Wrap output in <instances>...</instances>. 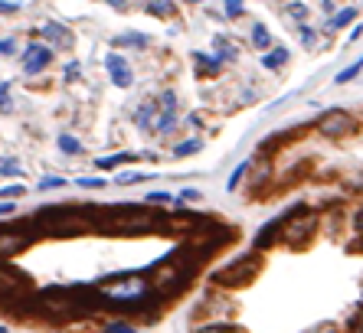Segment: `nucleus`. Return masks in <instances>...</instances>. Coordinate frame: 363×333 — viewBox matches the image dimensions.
Wrapping results in <instances>:
<instances>
[{
  "label": "nucleus",
  "mask_w": 363,
  "mask_h": 333,
  "mask_svg": "<svg viewBox=\"0 0 363 333\" xmlns=\"http://www.w3.org/2000/svg\"><path fill=\"white\" fill-rule=\"evenodd\" d=\"M95 294L102 304H112V307H124V311H144L147 304H161L164 297L154 294L147 278L144 275H121V278H112L105 281L102 287H95Z\"/></svg>",
  "instance_id": "1"
},
{
  "label": "nucleus",
  "mask_w": 363,
  "mask_h": 333,
  "mask_svg": "<svg viewBox=\"0 0 363 333\" xmlns=\"http://www.w3.org/2000/svg\"><path fill=\"white\" fill-rule=\"evenodd\" d=\"M193 268H197V258H193L187 248H177V252H171V255L161 258V261L151 268L147 285H151L154 294L171 297V294H177V291L187 287V281H190V275H193Z\"/></svg>",
  "instance_id": "2"
},
{
  "label": "nucleus",
  "mask_w": 363,
  "mask_h": 333,
  "mask_svg": "<svg viewBox=\"0 0 363 333\" xmlns=\"http://www.w3.org/2000/svg\"><path fill=\"white\" fill-rule=\"evenodd\" d=\"M105 216L112 222V229H118V232H147L151 226L164 222V216L154 206H134V203L112 206V210H105Z\"/></svg>",
  "instance_id": "3"
},
{
  "label": "nucleus",
  "mask_w": 363,
  "mask_h": 333,
  "mask_svg": "<svg viewBox=\"0 0 363 333\" xmlns=\"http://www.w3.org/2000/svg\"><path fill=\"white\" fill-rule=\"evenodd\" d=\"M0 304L10 307V311H23L29 304L27 301V278L7 268L0 261Z\"/></svg>",
  "instance_id": "4"
},
{
  "label": "nucleus",
  "mask_w": 363,
  "mask_h": 333,
  "mask_svg": "<svg viewBox=\"0 0 363 333\" xmlns=\"http://www.w3.org/2000/svg\"><path fill=\"white\" fill-rule=\"evenodd\" d=\"M317 226V216L315 212H308L305 206H295V210L282 216V238H285L288 245H301Z\"/></svg>",
  "instance_id": "5"
},
{
  "label": "nucleus",
  "mask_w": 363,
  "mask_h": 333,
  "mask_svg": "<svg viewBox=\"0 0 363 333\" xmlns=\"http://www.w3.org/2000/svg\"><path fill=\"white\" fill-rule=\"evenodd\" d=\"M357 128H360V121L350 111H344V108H331V111H324L317 118V131L324 134V137H331V141L350 137Z\"/></svg>",
  "instance_id": "6"
},
{
  "label": "nucleus",
  "mask_w": 363,
  "mask_h": 333,
  "mask_svg": "<svg viewBox=\"0 0 363 333\" xmlns=\"http://www.w3.org/2000/svg\"><path fill=\"white\" fill-rule=\"evenodd\" d=\"M256 271H258V258L242 255V258H236V261H230L226 268H220V271L213 275V281H216V285H246V281H252Z\"/></svg>",
  "instance_id": "7"
},
{
  "label": "nucleus",
  "mask_w": 363,
  "mask_h": 333,
  "mask_svg": "<svg viewBox=\"0 0 363 333\" xmlns=\"http://www.w3.org/2000/svg\"><path fill=\"white\" fill-rule=\"evenodd\" d=\"M33 238L37 232H29V226H0V261L20 255L23 248L33 245Z\"/></svg>",
  "instance_id": "8"
},
{
  "label": "nucleus",
  "mask_w": 363,
  "mask_h": 333,
  "mask_svg": "<svg viewBox=\"0 0 363 333\" xmlns=\"http://www.w3.org/2000/svg\"><path fill=\"white\" fill-rule=\"evenodd\" d=\"M49 62H53V49H49V46H39V43H29L27 53H23V72L37 76V72H43Z\"/></svg>",
  "instance_id": "9"
},
{
  "label": "nucleus",
  "mask_w": 363,
  "mask_h": 333,
  "mask_svg": "<svg viewBox=\"0 0 363 333\" xmlns=\"http://www.w3.org/2000/svg\"><path fill=\"white\" fill-rule=\"evenodd\" d=\"M105 69H108V76H112V82H115L118 88H131L134 76H131V69H128V62H124L118 53H108L105 56Z\"/></svg>",
  "instance_id": "10"
},
{
  "label": "nucleus",
  "mask_w": 363,
  "mask_h": 333,
  "mask_svg": "<svg viewBox=\"0 0 363 333\" xmlns=\"http://www.w3.org/2000/svg\"><path fill=\"white\" fill-rule=\"evenodd\" d=\"M39 33H43V39H46L49 46H56V49H69V46H72V33H69V27H62V23H56V20L43 23Z\"/></svg>",
  "instance_id": "11"
},
{
  "label": "nucleus",
  "mask_w": 363,
  "mask_h": 333,
  "mask_svg": "<svg viewBox=\"0 0 363 333\" xmlns=\"http://www.w3.org/2000/svg\"><path fill=\"white\" fill-rule=\"evenodd\" d=\"M278 236H282V219H268L265 226H262V232L252 238V245H256V252H262V248H268Z\"/></svg>",
  "instance_id": "12"
},
{
  "label": "nucleus",
  "mask_w": 363,
  "mask_h": 333,
  "mask_svg": "<svg viewBox=\"0 0 363 333\" xmlns=\"http://www.w3.org/2000/svg\"><path fill=\"white\" fill-rule=\"evenodd\" d=\"M193 62H197V76H220L223 62L216 56H206V53H193Z\"/></svg>",
  "instance_id": "13"
},
{
  "label": "nucleus",
  "mask_w": 363,
  "mask_h": 333,
  "mask_svg": "<svg viewBox=\"0 0 363 333\" xmlns=\"http://www.w3.org/2000/svg\"><path fill=\"white\" fill-rule=\"evenodd\" d=\"M112 46H131V49H144L151 46V39L144 36V33H121V36L112 39Z\"/></svg>",
  "instance_id": "14"
},
{
  "label": "nucleus",
  "mask_w": 363,
  "mask_h": 333,
  "mask_svg": "<svg viewBox=\"0 0 363 333\" xmlns=\"http://www.w3.org/2000/svg\"><path fill=\"white\" fill-rule=\"evenodd\" d=\"M354 20H357V7H344L327 20V29H344V27H350Z\"/></svg>",
  "instance_id": "15"
},
{
  "label": "nucleus",
  "mask_w": 363,
  "mask_h": 333,
  "mask_svg": "<svg viewBox=\"0 0 363 333\" xmlns=\"http://www.w3.org/2000/svg\"><path fill=\"white\" fill-rule=\"evenodd\" d=\"M213 46H216V59H226V62H236V59H239V53H236V49H232V43L226 36H213Z\"/></svg>",
  "instance_id": "16"
},
{
  "label": "nucleus",
  "mask_w": 363,
  "mask_h": 333,
  "mask_svg": "<svg viewBox=\"0 0 363 333\" xmlns=\"http://www.w3.org/2000/svg\"><path fill=\"white\" fill-rule=\"evenodd\" d=\"M285 62H288V49L285 46H278V49H272V53L262 56V66H265V69H282Z\"/></svg>",
  "instance_id": "17"
},
{
  "label": "nucleus",
  "mask_w": 363,
  "mask_h": 333,
  "mask_svg": "<svg viewBox=\"0 0 363 333\" xmlns=\"http://www.w3.org/2000/svg\"><path fill=\"white\" fill-rule=\"evenodd\" d=\"M154 111H157V105H154V102H144V105L134 111V121H138V128H151V124H154Z\"/></svg>",
  "instance_id": "18"
},
{
  "label": "nucleus",
  "mask_w": 363,
  "mask_h": 333,
  "mask_svg": "<svg viewBox=\"0 0 363 333\" xmlns=\"http://www.w3.org/2000/svg\"><path fill=\"white\" fill-rule=\"evenodd\" d=\"M252 46H256V49H268V46H272V36H268L265 23H252Z\"/></svg>",
  "instance_id": "19"
},
{
  "label": "nucleus",
  "mask_w": 363,
  "mask_h": 333,
  "mask_svg": "<svg viewBox=\"0 0 363 333\" xmlns=\"http://www.w3.org/2000/svg\"><path fill=\"white\" fill-rule=\"evenodd\" d=\"M360 72H363V59H357L354 66H347L344 72H337V79H334V82H337V86H347V82H354V79L360 76Z\"/></svg>",
  "instance_id": "20"
},
{
  "label": "nucleus",
  "mask_w": 363,
  "mask_h": 333,
  "mask_svg": "<svg viewBox=\"0 0 363 333\" xmlns=\"http://www.w3.org/2000/svg\"><path fill=\"white\" fill-rule=\"evenodd\" d=\"M268 173H272V163H268L265 157H262V161L256 163V177H252V186H256V190L268 183Z\"/></svg>",
  "instance_id": "21"
},
{
  "label": "nucleus",
  "mask_w": 363,
  "mask_h": 333,
  "mask_svg": "<svg viewBox=\"0 0 363 333\" xmlns=\"http://www.w3.org/2000/svg\"><path fill=\"white\" fill-rule=\"evenodd\" d=\"M59 151L62 154H82V144H79V137H72V134H59Z\"/></svg>",
  "instance_id": "22"
},
{
  "label": "nucleus",
  "mask_w": 363,
  "mask_h": 333,
  "mask_svg": "<svg viewBox=\"0 0 363 333\" xmlns=\"http://www.w3.org/2000/svg\"><path fill=\"white\" fill-rule=\"evenodd\" d=\"M197 151H203V141H200V137L177 144V147H173V157H190V154H197Z\"/></svg>",
  "instance_id": "23"
},
{
  "label": "nucleus",
  "mask_w": 363,
  "mask_h": 333,
  "mask_svg": "<svg viewBox=\"0 0 363 333\" xmlns=\"http://www.w3.org/2000/svg\"><path fill=\"white\" fill-rule=\"evenodd\" d=\"M177 128V111H164L161 118H157V134H167Z\"/></svg>",
  "instance_id": "24"
},
{
  "label": "nucleus",
  "mask_w": 363,
  "mask_h": 333,
  "mask_svg": "<svg viewBox=\"0 0 363 333\" xmlns=\"http://www.w3.org/2000/svg\"><path fill=\"white\" fill-rule=\"evenodd\" d=\"M249 167H252V163H239V167H236V170H232V177L230 180H226V190H239V183H242V177H246V170Z\"/></svg>",
  "instance_id": "25"
},
{
  "label": "nucleus",
  "mask_w": 363,
  "mask_h": 333,
  "mask_svg": "<svg viewBox=\"0 0 363 333\" xmlns=\"http://www.w3.org/2000/svg\"><path fill=\"white\" fill-rule=\"evenodd\" d=\"M128 161H131V154H115V157H102L98 167H102V170H112V167H121V163H128Z\"/></svg>",
  "instance_id": "26"
},
{
  "label": "nucleus",
  "mask_w": 363,
  "mask_h": 333,
  "mask_svg": "<svg viewBox=\"0 0 363 333\" xmlns=\"http://www.w3.org/2000/svg\"><path fill=\"white\" fill-rule=\"evenodd\" d=\"M79 186H82V190H102V186H105V180H102V177H79Z\"/></svg>",
  "instance_id": "27"
},
{
  "label": "nucleus",
  "mask_w": 363,
  "mask_h": 333,
  "mask_svg": "<svg viewBox=\"0 0 363 333\" xmlns=\"http://www.w3.org/2000/svg\"><path fill=\"white\" fill-rule=\"evenodd\" d=\"M0 173H4V177H20L23 167H20L17 161H0Z\"/></svg>",
  "instance_id": "28"
},
{
  "label": "nucleus",
  "mask_w": 363,
  "mask_h": 333,
  "mask_svg": "<svg viewBox=\"0 0 363 333\" xmlns=\"http://www.w3.org/2000/svg\"><path fill=\"white\" fill-rule=\"evenodd\" d=\"M59 186H66V177H43L39 180V190H59Z\"/></svg>",
  "instance_id": "29"
},
{
  "label": "nucleus",
  "mask_w": 363,
  "mask_h": 333,
  "mask_svg": "<svg viewBox=\"0 0 363 333\" xmlns=\"http://www.w3.org/2000/svg\"><path fill=\"white\" fill-rule=\"evenodd\" d=\"M23 186H20V183H13V186H4V190H0V200H20V196H23Z\"/></svg>",
  "instance_id": "30"
},
{
  "label": "nucleus",
  "mask_w": 363,
  "mask_h": 333,
  "mask_svg": "<svg viewBox=\"0 0 363 333\" xmlns=\"http://www.w3.org/2000/svg\"><path fill=\"white\" fill-rule=\"evenodd\" d=\"M147 206H164V203H173V196L171 193H147Z\"/></svg>",
  "instance_id": "31"
},
{
  "label": "nucleus",
  "mask_w": 363,
  "mask_h": 333,
  "mask_svg": "<svg viewBox=\"0 0 363 333\" xmlns=\"http://www.w3.org/2000/svg\"><path fill=\"white\" fill-rule=\"evenodd\" d=\"M147 10H151V13H161V17H167V13H173V4H164V0H154V4H147Z\"/></svg>",
  "instance_id": "32"
},
{
  "label": "nucleus",
  "mask_w": 363,
  "mask_h": 333,
  "mask_svg": "<svg viewBox=\"0 0 363 333\" xmlns=\"http://www.w3.org/2000/svg\"><path fill=\"white\" fill-rule=\"evenodd\" d=\"M161 111H177V95L173 92H164L161 95Z\"/></svg>",
  "instance_id": "33"
},
{
  "label": "nucleus",
  "mask_w": 363,
  "mask_h": 333,
  "mask_svg": "<svg viewBox=\"0 0 363 333\" xmlns=\"http://www.w3.org/2000/svg\"><path fill=\"white\" fill-rule=\"evenodd\" d=\"M141 180H144V173H121L118 186H131V183H141Z\"/></svg>",
  "instance_id": "34"
},
{
  "label": "nucleus",
  "mask_w": 363,
  "mask_h": 333,
  "mask_svg": "<svg viewBox=\"0 0 363 333\" xmlns=\"http://www.w3.org/2000/svg\"><path fill=\"white\" fill-rule=\"evenodd\" d=\"M10 82H0V111H10Z\"/></svg>",
  "instance_id": "35"
},
{
  "label": "nucleus",
  "mask_w": 363,
  "mask_h": 333,
  "mask_svg": "<svg viewBox=\"0 0 363 333\" xmlns=\"http://www.w3.org/2000/svg\"><path fill=\"white\" fill-rule=\"evenodd\" d=\"M197 333H232V327L230 324H206V327H200Z\"/></svg>",
  "instance_id": "36"
},
{
  "label": "nucleus",
  "mask_w": 363,
  "mask_h": 333,
  "mask_svg": "<svg viewBox=\"0 0 363 333\" xmlns=\"http://www.w3.org/2000/svg\"><path fill=\"white\" fill-rule=\"evenodd\" d=\"M13 53H17V43H13L10 36H4L0 39V56H13Z\"/></svg>",
  "instance_id": "37"
},
{
  "label": "nucleus",
  "mask_w": 363,
  "mask_h": 333,
  "mask_svg": "<svg viewBox=\"0 0 363 333\" xmlns=\"http://www.w3.org/2000/svg\"><path fill=\"white\" fill-rule=\"evenodd\" d=\"M288 17H308V7L298 4V0H291V4H288Z\"/></svg>",
  "instance_id": "38"
},
{
  "label": "nucleus",
  "mask_w": 363,
  "mask_h": 333,
  "mask_svg": "<svg viewBox=\"0 0 363 333\" xmlns=\"http://www.w3.org/2000/svg\"><path fill=\"white\" fill-rule=\"evenodd\" d=\"M305 333H337V324H331V320H324V324H315L311 330H305Z\"/></svg>",
  "instance_id": "39"
},
{
  "label": "nucleus",
  "mask_w": 363,
  "mask_h": 333,
  "mask_svg": "<svg viewBox=\"0 0 363 333\" xmlns=\"http://www.w3.org/2000/svg\"><path fill=\"white\" fill-rule=\"evenodd\" d=\"M242 13V0H226V17H239Z\"/></svg>",
  "instance_id": "40"
},
{
  "label": "nucleus",
  "mask_w": 363,
  "mask_h": 333,
  "mask_svg": "<svg viewBox=\"0 0 363 333\" xmlns=\"http://www.w3.org/2000/svg\"><path fill=\"white\" fill-rule=\"evenodd\" d=\"M315 39H317V33L311 27H301V43H305V46H315Z\"/></svg>",
  "instance_id": "41"
},
{
  "label": "nucleus",
  "mask_w": 363,
  "mask_h": 333,
  "mask_svg": "<svg viewBox=\"0 0 363 333\" xmlns=\"http://www.w3.org/2000/svg\"><path fill=\"white\" fill-rule=\"evenodd\" d=\"M350 330H354V333H363V307L357 311L354 317H350Z\"/></svg>",
  "instance_id": "42"
},
{
  "label": "nucleus",
  "mask_w": 363,
  "mask_h": 333,
  "mask_svg": "<svg viewBox=\"0 0 363 333\" xmlns=\"http://www.w3.org/2000/svg\"><path fill=\"white\" fill-rule=\"evenodd\" d=\"M105 333H134V327H131V324H121V320H118V324H112Z\"/></svg>",
  "instance_id": "43"
},
{
  "label": "nucleus",
  "mask_w": 363,
  "mask_h": 333,
  "mask_svg": "<svg viewBox=\"0 0 363 333\" xmlns=\"http://www.w3.org/2000/svg\"><path fill=\"white\" fill-rule=\"evenodd\" d=\"M79 79V62H69L66 66V82H76Z\"/></svg>",
  "instance_id": "44"
},
{
  "label": "nucleus",
  "mask_w": 363,
  "mask_h": 333,
  "mask_svg": "<svg viewBox=\"0 0 363 333\" xmlns=\"http://www.w3.org/2000/svg\"><path fill=\"white\" fill-rule=\"evenodd\" d=\"M187 200H200V190H183L180 200H173V203H187Z\"/></svg>",
  "instance_id": "45"
},
{
  "label": "nucleus",
  "mask_w": 363,
  "mask_h": 333,
  "mask_svg": "<svg viewBox=\"0 0 363 333\" xmlns=\"http://www.w3.org/2000/svg\"><path fill=\"white\" fill-rule=\"evenodd\" d=\"M20 4H10V0H0V13H17Z\"/></svg>",
  "instance_id": "46"
},
{
  "label": "nucleus",
  "mask_w": 363,
  "mask_h": 333,
  "mask_svg": "<svg viewBox=\"0 0 363 333\" xmlns=\"http://www.w3.org/2000/svg\"><path fill=\"white\" fill-rule=\"evenodd\" d=\"M17 212V203H0V216H13Z\"/></svg>",
  "instance_id": "47"
},
{
  "label": "nucleus",
  "mask_w": 363,
  "mask_h": 333,
  "mask_svg": "<svg viewBox=\"0 0 363 333\" xmlns=\"http://www.w3.org/2000/svg\"><path fill=\"white\" fill-rule=\"evenodd\" d=\"M354 232H357V236H363V210L354 216Z\"/></svg>",
  "instance_id": "48"
},
{
  "label": "nucleus",
  "mask_w": 363,
  "mask_h": 333,
  "mask_svg": "<svg viewBox=\"0 0 363 333\" xmlns=\"http://www.w3.org/2000/svg\"><path fill=\"white\" fill-rule=\"evenodd\" d=\"M360 36H363V27H354V29H350V39H354V43H357Z\"/></svg>",
  "instance_id": "49"
},
{
  "label": "nucleus",
  "mask_w": 363,
  "mask_h": 333,
  "mask_svg": "<svg viewBox=\"0 0 363 333\" xmlns=\"http://www.w3.org/2000/svg\"><path fill=\"white\" fill-rule=\"evenodd\" d=\"M187 4H200V0H187Z\"/></svg>",
  "instance_id": "50"
},
{
  "label": "nucleus",
  "mask_w": 363,
  "mask_h": 333,
  "mask_svg": "<svg viewBox=\"0 0 363 333\" xmlns=\"http://www.w3.org/2000/svg\"><path fill=\"white\" fill-rule=\"evenodd\" d=\"M0 333H7V327H0Z\"/></svg>",
  "instance_id": "51"
}]
</instances>
